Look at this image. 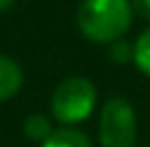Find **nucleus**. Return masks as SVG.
I'll list each match as a JSON object with an SVG mask.
<instances>
[{
  "label": "nucleus",
  "instance_id": "f257e3e1",
  "mask_svg": "<svg viewBox=\"0 0 150 147\" xmlns=\"http://www.w3.org/2000/svg\"><path fill=\"white\" fill-rule=\"evenodd\" d=\"M133 5L128 0H81L76 24L86 39L96 44H113L128 32Z\"/></svg>",
  "mask_w": 150,
  "mask_h": 147
},
{
  "label": "nucleus",
  "instance_id": "9d476101",
  "mask_svg": "<svg viewBox=\"0 0 150 147\" xmlns=\"http://www.w3.org/2000/svg\"><path fill=\"white\" fill-rule=\"evenodd\" d=\"M10 5H12V0H0V12H3V10H8Z\"/></svg>",
  "mask_w": 150,
  "mask_h": 147
},
{
  "label": "nucleus",
  "instance_id": "39448f33",
  "mask_svg": "<svg viewBox=\"0 0 150 147\" xmlns=\"http://www.w3.org/2000/svg\"><path fill=\"white\" fill-rule=\"evenodd\" d=\"M40 147H91V140L74 127H62L54 130Z\"/></svg>",
  "mask_w": 150,
  "mask_h": 147
},
{
  "label": "nucleus",
  "instance_id": "6e6552de",
  "mask_svg": "<svg viewBox=\"0 0 150 147\" xmlns=\"http://www.w3.org/2000/svg\"><path fill=\"white\" fill-rule=\"evenodd\" d=\"M111 59L116 61V64H126L128 59H133V47L128 44V42H113L111 44Z\"/></svg>",
  "mask_w": 150,
  "mask_h": 147
},
{
  "label": "nucleus",
  "instance_id": "1a4fd4ad",
  "mask_svg": "<svg viewBox=\"0 0 150 147\" xmlns=\"http://www.w3.org/2000/svg\"><path fill=\"white\" fill-rule=\"evenodd\" d=\"M130 5H133V10L138 12L140 17L150 20V0H130Z\"/></svg>",
  "mask_w": 150,
  "mask_h": 147
},
{
  "label": "nucleus",
  "instance_id": "7ed1b4c3",
  "mask_svg": "<svg viewBox=\"0 0 150 147\" xmlns=\"http://www.w3.org/2000/svg\"><path fill=\"white\" fill-rule=\"evenodd\" d=\"M101 147H138V120L126 98H108L98 123Z\"/></svg>",
  "mask_w": 150,
  "mask_h": 147
},
{
  "label": "nucleus",
  "instance_id": "f03ea898",
  "mask_svg": "<svg viewBox=\"0 0 150 147\" xmlns=\"http://www.w3.org/2000/svg\"><path fill=\"white\" fill-rule=\"evenodd\" d=\"M93 106H96V88L84 76L64 78L52 93V115L64 125L86 120L93 113Z\"/></svg>",
  "mask_w": 150,
  "mask_h": 147
},
{
  "label": "nucleus",
  "instance_id": "20e7f679",
  "mask_svg": "<svg viewBox=\"0 0 150 147\" xmlns=\"http://www.w3.org/2000/svg\"><path fill=\"white\" fill-rule=\"evenodd\" d=\"M22 86V69L17 61L0 54V101H8L20 91Z\"/></svg>",
  "mask_w": 150,
  "mask_h": 147
},
{
  "label": "nucleus",
  "instance_id": "9b49d317",
  "mask_svg": "<svg viewBox=\"0 0 150 147\" xmlns=\"http://www.w3.org/2000/svg\"><path fill=\"white\" fill-rule=\"evenodd\" d=\"M145 147H150V145H145Z\"/></svg>",
  "mask_w": 150,
  "mask_h": 147
},
{
  "label": "nucleus",
  "instance_id": "0eeeda50",
  "mask_svg": "<svg viewBox=\"0 0 150 147\" xmlns=\"http://www.w3.org/2000/svg\"><path fill=\"white\" fill-rule=\"evenodd\" d=\"M133 61H135V66H138L143 74L150 76V27L138 37V42L133 44Z\"/></svg>",
  "mask_w": 150,
  "mask_h": 147
},
{
  "label": "nucleus",
  "instance_id": "423d86ee",
  "mask_svg": "<svg viewBox=\"0 0 150 147\" xmlns=\"http://www.w3.org/2000/svg\"><path fill=\"white\" fill-rule=\"evenodd\" d=\"M25 135H27L32 142H45L49 135H52V130H49V120L45 118V115H40V113L30 115V118L25 120Z\"/></svg>",
  "mask_w": 150,
  "mask_h": 147
}]
</instances>
